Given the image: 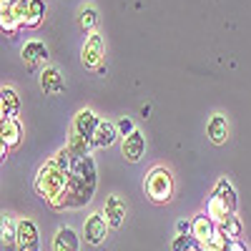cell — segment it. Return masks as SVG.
Wrapping results in <instances>:
<instances>
[{
	"instance_id": "27",
	"label": "cell",
	"mask_w": 251,
	"mask_h": 251,
	"mask_svg": "<svg viewBox=\"0 0 251 251\" xmlns=\"http://www.w3.org/2000/svg\"><path fill=\"white\" fill-rule=\"evenodd\" d=\"M194 244H196V241H194L191 236H176L174 244H171V249H174V251H191Z\"/></svg>"
},
{
	"instance_id": "11",
	"label": "cell",
	"mask_w": 251,
	"mask_h": 251,
	"mask_svg": "<svg viewBox=\"0 0 251 251\" xmlns=\"http://www.w3.org/2000/svg\"><path fill=\"white\" fill-rule=\"evenodd\" d=\"M121 153H123V158L128 161V163H138V161L143 158V153H146V136H143L141 131H136V133H131L128 138H123Z\"/></svg>"
},
{
	"instance_id": "16",
	"label": "cell",
	"mask_w": 251,
	"mask_h": 251,
	"mask_svg": "<svg viewBox=\"0 0 251 251\" xmlns=\"http://www.w3.org/2000/svg\"><path fill=\"white\" fill-rule=\"evenodd\" d=\"M118 136H121V133H118V126L100 118L98 128H96V136H93V146H96V149H108V146L116 143Z\"/></svg>"
},
{
	"instance_id": "30",
	"label": "cell",
	"mask_w": 251,
	"mask_h": 251,
	"mask_svg": "<svg viewBox=\"0 0 251 251\" xmlns=\"http://www.w3.org/2000/svg\"><path fill=\"white\" fill-rule=\"evenodd\" d=\"M226 251H249V249H246V246H244V244H241V241L236 239V241H228Z\"/></svg>"
},
{
	"instance_id": "7",
	"label": "cell",
	"mask_w": 251,
	"mask_h": 251,
	"mask_svg": "<svg viewBox=\"0 0 251 251\" xmlns=\"http://www.w3.org/2000/svg\"><path fill=\"white\" fill-rule=\"evenodd\" d=\"M40 236H38V226L30 219H20L18 221V239H15V251H38Z\"/></svg>"
},
{
	"instance_id": "20",
	"label": "cell",
	"mask_w": 251,
	"mask_h": 251,
	"mask_svg": "<svg viewBox=\"0 0 251 251\" xmlns=\"http://www.w3.org/2000/svg\"><path fill=\"white\" fill-rule=\"evenodd\" d=\"M78 23H80V28L86 33H93L96 25H98V10H96V5H83L80 13H78Z\"/></svg>"
},
{
	"instance_id": "29",
	"label": "cell",
	"mask_w": 251,
	"mask_h": 251,
	"mask_svg": "<svg viewBox=\"0 0 251 251\" xmlns=\"http://www.w3.org/2000/svg\"><path fill=\"white\" fill-rule=\"evenodd\" d=\"M176 231H178V236H191V221L181 219V221L176 224Z\"/></svg>"
},
{
	"instance_id": "1",
	"label": "cell",
	"mask_w": 251,
	"mask_h": 251,
	"mask_svg": "<svg viewBox=\"0 0 251 251\" xmlns=\"http://www.w3.org/2000/svg\"><path fill=\"white\" fill-rule=\"evenodd\" d=\"M96 186H98V171H96V161L93 156L86 158H78L73 161V169H71V183H68V199H71V208H80L86 206L93 194H96Z\"/></svg>"
},
{
	"instance_id": "24",
	"label": "cell",
	"mask_w": 251,
	"mask_h": 251,
	"mask_svg": "<svg viewBox=\"0 0 251 251\" xmlns=\"http://www.w3.org/2000/svg\"><path fill=\"white\" fill-rule=\"evenodd\" d=\"M0 234H3V244H5V246H15V239H18V221H13L10 216H3V228H0Z\"/></svg>"
},
{
	"instance_id": "9",
	"label": "cell",
	"mask_w": 251,
	"mask_h": 251,
	"mask_svg": "<svg viewBox=\"0 0 251 251\" xmlns=\"http://www.w3.org/2000/svg\"><path fill=\"white\" fill-rule=\"evenodd\" d=\"M219 231V226L208 219L206 214H196L191 219V239L196 241V246H203L214 239V234Z\"/></svg>"
},
{
	"instance_id": "6",
	"label": "cell",
	"mask_w": 251,
	"mask_h": 251,
	"mask_svg": "<svg viewBox=\"0 0 251 251\" xmlns=\"http://www.w3.org/2000/svg\"><path fill=\"white\" fill-rule=\"evenodd\" d=\"M20 141H23V128H20V121L18 118H5L0 121V156H8L13 149H18Z\"/></svg>"
},
{
	"instance_id": "28",
	"label": "cell",
	"mask_w": 251,
	"mask_h": 251,
	"mask_svg": "<svg viewBox=\"0 0 251 251\" xmlns=\"http://www.w3.org/2000/svg\"><path fill=\"white\" fill-rule=\"evenodd\" d=\"M116 126H118V133H121L123 138H128L131 133H136V126H133V121H131V118H126V116H123V118H121Z\"/></svg>"
},
{
	"instance_id": "15",
	"label": "cell",
	"mask_w": 251,
	"mask_h": 251,
	"mask_svg": "<svg viewBox=\"0 0 251 251\" xmlns=\"http://www.w3.org/2000/svg\"><path fill=\"white\" fill-rule=\"evenodd\" d=\"M80 249V239L71 226H60L55 236H53V251H78Z\"/></svg>"
},
{
	"instance_id": "22",
	"label": "cell",
	"mask_w": 251,
	"mask_h": 251,
	"mask_svg": "<svg viewBox=\"0 0 251 251\" xmlns=\"http://www.w3.org/2000/svg\"><path fill=\"white\" fill-rule=\"evenodd\" d=\"M46 18V0H30V10H28V23L25 28H38Z\"/></svg>"
},
{
	"instance_id": "14",
	"label": "cell",
	"mask_w": 251,
	"mask_h": 251,
	"mask_svg": "<svg viewBox=\"0 0 251 251\" xmlns=\"http://www.w3.org/2000/svg\"><path fill=\"white\" fill-rule=\"evenodd\" d=\"M206 136L211 138V143H216V146L226 143V138H228V121H226V116L214 113L211 118H208V123H206Z\"/></svg>"
},
{
	"instance_id": "12",
	"label": "cell",
	"mask_w": 251,
	"mask_h": 251,
	"mask_svg": "<svg viewBox=\"0 0 251 251\" xmlns=\"http://www.w3.org/2000/svg\"><path fill=\"white\" fill-rule=\"evenodd\" d=\"M231 214H234V211L228 208V203H226L219 194H211V196H208V201H206V216L211 219L216 226H224Z\"/></svg>"
},
{
	"instance_id": "8",
	"label": "cell",
	"mask_w": 251,
	"mask_h": 251,
	"mask_svg": "<svg viewBox=\"0 0 251 251\" xmlns=\"http://www.w3.org/2000/svg\"><path fill=\"white\" fill-rule=\"evenodd\" d=\"M20 55H23V63H25L28 71H38L40 66H46L48 48H46L43 40H28L23 46V50H20Z\"/></svg>"
},
{
	"instance_id": "25",
	"label": "cell",
	"mask_w": 251,
	"mask_h": 251,
	"mask_svg": "<svg viewBox=\"0 0 251 251\" xmlns=\"http://www.w3.org/2000/svg\"><path fill=\"white\" fill-rule=\"evenodd\" d=\"M226 246H228V239H226L221 231H216L211 241L203 244V246H199V251H226Z\"/></svg>"
},
{
	"instance_id": "26",
	"label": "cell",
	"mask_w": 251,
	"mask_h": 251,
	"mask_svg": "<svg viewBox=\"0 0 251 251\" xmlns=\"http://www.w3.org/2000/svg\"><path fill=\"white\" fill-rule=\"evenodd\" d=\"M10 10L15 13V18H18L20 23H23V28H25V23H28V10H30V0H15Z\"/></svg>"
},
{
	"instance_id": "10",
	"label": "cell",
	"mask_w": 251,
	"mask_h": 251,
	"mask_svg": "<svg viewBox=\"0 0 251 251\" xmlns=\"http://www.w3.org/2000/svg\"><path fill=\"white\" fill-rule=\"evenodd\" d=\"M98 123H100V118H98L91 108H83V111L75 113V118H73V128H71V131L78 133V136H83V138H88V141H93Z\"/></svg>"
},
{
	"instance_id": "21",
	"label": "cell",
	"mask_w": 251,
	"mask_h": 251,
	"mask_svg": "<svg viewBox=\"0 0 251 251\" xmlns=\"http://www.w3.org/2000/svg\"><path fill=\"white\" fill-rule=\"evenodd\" d=\"M0 28H3V33L5 35H18L20 33V28H23V23L15 18V13L8 8V10H0Z\"/></svg>"
},
{
	"instance_id": "32",
	"label": "cell",
	"mask_w": 251,
	"mask_h": 251,
	"mask_svg": "<svg viewBox=\"0 0 251 251\" xmlns=\"http://www.w3.org/2000/svg\"><path fill=\"white\" fill-rule=\"evenodd\" d=\"M96 73H98V75H106V63H100V66L96 68Z\"/></svg>"
},
{
	"instance_id": "2",
	"label": "cell",
	"mask_w": 251,
	"mask_h": 251,
	"mask_svg": "<svg viewBox=\"0 0 251 251\" xmlns=\"http://www.w3.org/2000/svg\"><path fill=\"white\" fill-rule=\"evenodd\" d=\"M68 183H71V171L63 169L55 158H50V161H46L38 169L35 181H33V188H35V194L40 199L50 201V199H55V196H60L63 191H66Z\"/></svg>"
},
{
	"instance_id": "18",
	"label": "cell",
	"mask_w": 251,
	"mask_h": 251,
	"mask_svg": "<svg viewBox=\"0 0 251 251\" xmlns=\"http://www.w3.org/2000/svg\"><path fill=\"white\" fill-rule=\"evenodd\" d=\"M103 216L108 219L111 228H118L126 219V203L118 199V196H108L106 199V206H103Z\"/></svg>"
},
{
	"instance_id": "31",
	"label": "cell",
	"mask_w": 251,
	"mask_h": 251,
	"mask_svg": "<svg viewBox=\"0 0 251 251\" xmlns=\"http://www.w3.org/2000/svg\"><path fill=\"white\" fill-rule=\"evenodd\" d=\"M13 3H15V0H0V10H8V8H13Z\"/></svg>"
},
{
	"instance_id": "23",
	"label": "cell",
	"mask_w": 251,
	"mask_h": 251,
	"mask_svg": "<svg viewBox=\"0 0 251 251\" xmlns=\"http://www.w3.org/2000/svg\"><path fill=\"white\" fill-rule=\"evenodd\" d=\"M219 231H221L228 241H236V239L241 236V221H239V216H236V214H231L224 226H219Z\"/></svg>"
},
{
	"instance_id": "3",
	"label": "cell",
	"mask_w": 251,
	"mask_h": 251,
	"mask_svg": "<svg viewBox=\"0 0 251 251\" xmlns=\"http://www.w3.org/2000/svg\"><path fill=\"white\" fill-rule=\"evenodd\" d=\"M146 188V196H149L153 203H169L174 199V176L166 166H156L146 174L143 181Z\"/></svg>"
},
{
	"instance_id": "4",
	"label": "cell",
	"mask_w": 251,
	"mask_h": 251,
	"mask_svg": "<svg viewBox=\"0 0 251 251\" xmlns=\"http://www.w3.org/2000/svg\"><path fill=\"white\" fill-rule=\"evenodd\" d=\"M80 60L83 66L96 71L100 63H106V46H103V35L98 30L88 33L86 40H83V48H80Z\"/></svg>"
},
{
	"instance_id": "17",
	"label": "cell",
	"mask_w": 251,
	"mask_h": 251,
	"mask_svg": "<svg viewBox=\"0 0 251 251\" xmlns=\"http://www.w3.org/2000/svg\"><path fill=\"white\" fill-rule=\"evenodd\" d=\"M18 111H20V98H18V93H15L10 86H3V91H0V121L15 118Z\"/></svg>"
},
{
	"instance_id": "13",
	"label": "cell",
	"mask_w": 251,
	"mask_h": 251,
	"mask_svg": "<svg viewBox=\"0 0 251 251\" xmlns=\"http://www.w3.org/2000/svg\"><path fill=\"white\" fill-rule=\"evenodd\" d=\"M38 80H40V88H43V93H48V96H58V93H63V88H66L60 71L53 68V66H46L43 71H40Z\"/></svg>"
},
{
	"instance_id": "19",
	"label": "cell",
	"mask_w": 251,
	"mask_h": 251,
	"mask_svg": "<svg viewBox=\"0 0 251 251\" xmlns=\"http://www.w3.org/2000/svg\"><path fill=\"white\" fill-rule=\"evenodd\" d=\"M214 194H219L226 203H228V208L236 214V203H239V199H236V188L231 186V181L228 178H219L216 181V188H214Z\"/></svg>"
},
{
	"instance_id": "5",
	"label": "cell",
	"mask_w": 251,
	"mask_h": 251,
	"mask_svg": "<svg viewBox=\"0 0 251 251\" xmlns=\"http://www.w3.org/2000/svg\"><path fill=\"white\" fill-rule=\"evenodd\" d=\"M108 228H111V224H108L106 216H103V211H96L83 221V236H86V241L91 246H100L108 236Z\"/></svg>"
}]
</instances>
